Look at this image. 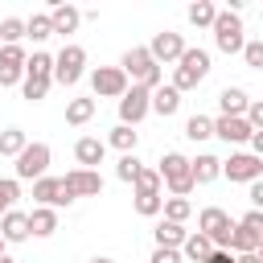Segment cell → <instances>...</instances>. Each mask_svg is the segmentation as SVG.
I'll return each instance as SVG.
<instances>
[{"mask_svg":"<svg viewBox=\"0 0 263 263\" xmlns=\"http://www.w3.org/2000/svg\"><path fill=\"white\" fill-rule=\"evenodd\" d=\"M218 107H222V115H247L251 111V95L242 86H226L218 95Z\"/></svg>","mask_w":263,"mask_h":263,"instance_id":"ffe728a7","label":"cell"},{"mask_svg":"<svg viewBox=\"0 0 263 263\" xmlns=\"http://www.w3.org/2000/svg\"><path fill=\"white\" fill-rule=\"evenodd\" d=\"M152 111L164 115V119L177 115V111H181V90H177V86H160V90H152Z\"/></svg>","mask_w":263,"mask_h":263,"instance_id":"44dd1931","label":"cell"},{"mask_svg":"<svg viewBox=\"0 0 263 263\" xmlns=\"http://www.w3.org/2000/svg\"><path fill=\"white\" fill-rule=\"evenodd\" d=\"M90 263H115V259H107V255H95V259H90Z\"/></svg>","mask_w":263,"mask_h":263,"instance_id":"7dc6e473","label":"cell"},{"mask_svg":"<svg viewBox=\"0 0 263 263\" xmlns=\"http://www.w3.org/2000/svg\"><path fill=\"white\" fill-rule=\"evenodd\" d=\"M148 263H181V251H168V247H156Z\"/></svg>","mask_w":263,"mask_h":263,"instance_id":"b9f144b4","label":"cell"},{"mask_svg":"<svg viewBox=\"0 0 263 263\" xmlns=\"http://www.w3.org/2000/svg\"><path fill=\"white\" fill-rule=\"evenodd\" d=\"M238 226H247L251 234H259V238H263V210H247V214L238 218Z\"/></svg>","mask_w":263,"mask_h":263,"instance_id":"ab89813d","label":"cell"},{"mask_svg":"<svg viewBox=\"0 0 263 263\" xmlns=\"http://www.w3.org/2000/svg\"><path fill=\"white\" fill-rule=\"evenodd\" d=\"M214 45L222 53H242L247 49V37H242V16L230 12V8H218V21H214Z\"/></svg>","mask_w":263,"mask_h":263,"instance_id":"277c9868","label":"cell"},{"mask_svg":"<svg viewBox=\"0 0 263 263\" xmlns=\"http://www.w3.org/2000/svg\"><path fill=\"white\" fill-rule=\"evenodd\" d=\"M45 168H49V144L33 140V144L16 156V181H41Z\"/></svg>","mask_w":263,"mask_h":263,"instance_id":"ba28073f","label":"cell"},{"mask_svg":"<svg viewBox=\"0 0 263 263\" xmlns=\"http://www.w3.org/2000/svg\"><path fill=\"white\" fill-rule=\"evenodd\" d=\"M251 152L263 160V132H255V136H251Z\"/></svg>","mask_w":263,"mask_h":263,"instance_id":"ee69618b","label":"cell"},{"mask_svg":"<svg viewBox=\"0 0 263 263\" xmlns=\"http://www.w3.org/2000/svg\"><path fill=\"white\" fill-rule=\"evenodd\" d=\"M160 181L168 185L173 197H189V193L197 189V181H193V160L181 156V152H164V156H160Z\"/></svg>","mask_w":263,"mask_h":263,"instance_id":"7a4b0ae2","label":"cell"},{"mask_svg":"<svg viewBox=\"0 0 263 263\" xmlns=\"http://www.w3.org/2000/svg\"><path fill=\"white\" fill-rule=\"evenodd\" d=\"M0 259H4V234H0Z\"/></svg>","mask_w":263,"mask_h":263,"instance_id":"c3c4849f","label":"cell"},{"mask_svg":"<svg viewBox=\"0 0 263 263\" xmlns=\"http://www.w3.org/2000/svg\"><path fill=\"white\" fill-rule=\"evenodd\" d=\"M16 197H21V185H16V177H4L0 181V218L16 205Z\"/></svg>","mask_w":263,"mask_h":263,"instance_id":"e575fe53","label":"cell"},{"mask_svg":"<svg viewBox=\"0 0 263 263\" xmlns=\"http://www.w3.org/2000/svg\"><path fill=\"white\" fill-rule=\"evenodd\" d=\"M90 119H95V99H70V103H66V123L82 127V123H90Z\"/></svg>","mask_w":263,"mask_h":263,"instance_id":"d4e9b609","label":"cell"},{"mask_svg":"<svg viewBox=\"0 0 263 263\" xmlns=\"http://www.w3.org/2000/svg\"><path fill=\"white\" fill-rule=\"evenodd\" d=\"M185 16H189V25H197V29H205V25L214 29V21H218V8H214L210 0H197V4H189V12H185Z\"/></svg>","mask_w":263,"mask_h":263,"instance_id":"4316f807","label":"cell"},{"mask_svg":"<svg viewBox=\"0 0 263 263\" xmlns=\"http://www.w3.org/2000/svg\"><path fill=\"white\" fill-rule=\"evenodd\" d=\"M205 263H234V259H230V251H214Z\"/></svg>","mask_w":263,"mask_h":263,"instance_id":"f6af8a7d","label":"cell"},{"mask_svg":"<svg viewBox=\"0 0 263 263\" xmlns=\"http://www.w3.org/2000/svg\"><path fill=\"white\" fill-rule=\"evenodd\" d=\"M25 78H53V58L37 49V53L29 58V66H25Z\"/></svg>","mask_w":263,"mask_h":263,"instance_id":"1f68e13d","label":"cell"},{"mask_svg":"<svg viewBox=\"0 0 263 263\" xmlns=\"http://www.w3.org/2000/svg\"><path fill=\"white\" fill-rule=\"evenodd\" d=\"M25 148H29V140H25L21 127H4L0 132V156H21Z\"/></svg>","mask_w":263,"mask_h":263,"instance_id":"484cf974","label":"cell"},{"mask_svg":"<svg viewBox=\"0 0 263 263\" xmlns=\"http://www.w3.org/2000/svg\"><path fill=\"white\" fill-rule=\"evenodd\" d=\"M259 259H263V247H259Z\"/></svg>","mask_w":263,"mask_h":263,"instance_id":"f907efd6","label":"cell"},{"mask_svg":"<svg viewBox=\"0 0 263 263\" xmlns=\"http://www.w3.org/2000/svg\"><path fill=\"white\" fill-rule=\"evenodd\" d=\"M82 74H86V49L82 45H62V53L53 58V82L74 86Z\"/></svg>","mask_w":263,"mask_h":263,"instance_id":"8992f818","label":"cell"},{"mask_svg":"<svg viewBox=\"0 0 263 263\" xmlns=\"http://www.w3.org/2000/svg\"><path fill=\"white\" fill-rule=\"evenodd\" d=\"M247 123L255 132H263V99H251V111H247Z\"/></svg>","mask_w":263,"mask_h":263,"instance_id":"60d3db41","label":"cell"},{"mask_svg":"<svg viewBox=\"0 0 263 263\" xmlns=\"http://www.w3.org/2000/svg\"><path fill=\"white\" fill-rule=\"evenodd\" d=\"M234 263H263V259H259V251H251V255H234Z\"/></svg>","mask_w":263,"mask_h":263,"instance_id":"bcb514c9","label":"cell"},{"mask_svg":"<svg viewBox=\"0 0 263 263\" xmlns=\"http://www.w3.org/2000/svg\"><path fill=\"white\" fill-rule=\"evenodd\" d=\"M242 62H247L251 70H263V41H247V49H242Z\"/></svg>","mask_w":263,"mask_h":263,"instance_id":"f35d334b","label":"cell"},{"mask_svg":"<svg viewBox=\"0 0 263 263\" xmlns=\"http://www.w3.org/2000/svg\"><path fill=\"white\" fill-rule=\"evenodd\" d=\"M152 234H156V247H168V251H181L185 238H189V230H185L181 222H168V218H160Z\"/></svg>","mask_w":263,"mask_h":263,"instance_id":"ac0fdd59","label":"cell"},{"mask_svg":"<svg viewBox=\"0 0 263 263\" xmlns=\"http://www.w3.org/2000/svg\"><path fill=\"white\" fill-rule=\"evenodd\" d=\"M62 181L70 185L74 197H95V193H103V177H99L95 168H74V173H66Z\"/></svg>","mask_w":263,"mask_h":263,"instance_id":"9a60e30c","label":"cell"},{"mask_svg":"<svg viewBox=\"0 0 263 263\" xmlns=\"http://www.w3.org/2000/svg\"><path fill=\"white\" fill-rule=\"evenodd\" d=\"M123 74L132 78V86H148V90H160V78H164V66L148 53V45H136L123 53Z\"/></svg>","mask_w":263,"mask_h":263,"instance_id":"6da1fadb","label":"cell"},{"mask_svg":"<svg viewBox=\"0 0 263 263\" xmlns=\"http://www.w3.org/2000/svg\"><path fill=\"white\" fill-rule=\"evenodd\" d=\"M222 177L255 185V181H263V160H259L255 152H234L230 160H222Z\"/></svg>","mask_w":263,"mask_h":263,"instance_id":"30bf717a","label":"cell"},{"mask_svg":"<svg viewBox=\"0 0 263 263\" xmlns=\"http://www.w3.org/2000/svg\"><path fill=\"white\" fill-rule=\"evenodd\" d=\"M148 111H152V90L148 86H127V95L119 99V123L136 127Z\"/></svg>","mask_w":263,"mask_h":263,"instance_id":"9c48e42d","label":"cell"},{"mask_svg":"<svg viewBox=\"0 0 263 263\" xmlns=\"http://www.w3.org/2000/svg\"><path fill=\"white\" fill-rule=\"evenodd\" d=\"M234 218L222 210V205H205L201 214H197V230L214 242V251H230V238H234Z\"/></svg>","mask_w":263,"mask_h":263,"instance_id":"3957f363","label":"cell"},{"mask_svg":"<svg viewBox=\"0 0 263 263\" xmlns=\"http://www.w3.org/2000/svg\"><path fill=\"white\" fill-rule=\"evenodd\" d=\"M25 33H29L33 41H45V37H53V21H49V12H33V16L25 21Z\"/></svg>","mask_w":263,"mask_h":263,"instance_id":"f1b7e54d","label":"cell"},{"mask_svg":"<svg viewBox=\"0 0 263 263\" xmlns=\"http://www.w3.org/2000/svg\"><path fill=\"white\" fill-rule=\"evenodd\" d=\"M185 136H189L193 144H197V140H210V136H214V119H210V115H189V119H185Z\"/></svg>","mask_w":263,"mask_h":263,"instance_id":"f546056e","label":"cell"},{"mask_svg":"<svg viewBox=\"0 0 263 263\" xmlns=\"http://www.w3.org/2000/svg\"><path fill=\"white\" fill-rule=\"evenodd\" d=\"M21 37H29V33H25V21H21V16H4V21H0V41H4V45H21Z\"/></svg>","mask_w":263,"mask_h":263,"instance_id":"836d02e7","label":"cell"},{"mask_svg":"<svg viewBox=\"0 0 263 263\" xmlns=\"http://www.w3.org/2000/svg\"><path fill=\"white\" fill-rule=\"evenodd\" d=\"M132 185H136V197H144V193H160L164 181H160V168H140Z\"/></svg>","mask_w":263,"mask_h":263,"instance_id":"4dcf8cb0","label":"cell"},{"mask_svg":"<svg viewBox=\"0 0 263 263\" xmlns=\"http://www.w3.org/2000/svg\"><path fill=\"white\" fill-rule=\"evenodd\" d=\"M148 53H152L160 66H164V62H181V53H185V41H181V33L164 29V33H156V37H152Z\"/></svg>","mask_w":263,"mask_h":263,"instance_id":"5bb4252c","label":"cell"},{"mask_svg":"<svg viewBox=\"0 0 263 263\" xmlns=\"http://www.w3.org/2000/svg\"><path fill=\"white\" fill-rule=\"evenodd\" d=\"M29 226H33V234H37V238H49V234L58 230V210H49V205H37V210L29 214Z\"/></svg>","mask_w":263,"mask_h":263,"instance_id":"cb8c5ba5","label":"cell"},{"mask_svg":"<svg viewBox=\"0 0 263 263\" xmlns=\"http://www.w3.org/2000/svg\"><path fill=\"white\" fill-rule=\"evenodd\" d=\"M127 74H123V66H99V70H90V90L99 95V99H123L127 95Z\"/></svg>","mask_w":263,"mask_h":263,"instance_id":"52a82bcc","label":"cell"},{"mask_svg":"<svg viewBox=\"0 0 263 263\" xmlns=\"http://www.w3.org/2000/svg\"><path fill=\"white\" fill-rule=\"evenodd\" d=\"M0 234H4V242H25V238L33 234L29 214H25V210H8V214L0 218Z\"/></svg>","mask_w":263,"mask_h":263,"instance_id":"2e32d148","label":"cell"},{"mask_svg":"<svg viewBox=\"0 0 263 263\" xmlns=\"http://www.w3.org/2000/svg\"><path fill=\"white\" fill-rule=\"evenodd\" d=\"M25 66H29L25 49H21V45H4V49H0V86L25 82Z\"/></svg>","mask_w":263,"mask_h":263,"instance_id":"4fadbf2b","label":"cell"},{"mask_svg":"<svg viewBox=\"0 0 263 263\" xmlns=\"http://www.w3.org/2000/svg\"><path fill=\"white\" fill-rule=\"evenodd\" d=\"M136 214H144V218L164 214V197H160V193H144V197H136Z\"/></svg>","mask_w":263,"mask_h":263,"instance_id":"8d00e7d4","label":"cell"},{"mask_svg":"<svg viewBox=\"0 0 263 263\" xmlns=\"http://www.w3.org/2000/svg\"><path fill=\"white\" fill-rule=\"evenodd\" d=\"M218 177H222V160L210 156V152H201V156L193 160V181H197V185H210V181H218Z\"/></svg>","mask_w":263,"mask_h":263,"instance_id":"603a6c76","label":"cell"},{"mask_svg":"<svg viewBox=\"0 0 263 263\" xmlns=\"http://www.w3.org/2000/svg\"><path fill=\"white\" fill-rule=\"evenodd\" d=\"M103 156H107V144H103L99 136H82V140L74 144V160H78L82 168H95V164H103Z\"/></svg>","mask_w":263,"mask_h":263,"instance_id":"e0dca14e","label":"cell"},{"mask_svg":"<svg viewBox=\"0 0 263 263\" xmlns=\"http://www.w3.org/2000/svg\"><path fill=\"white\" fill-rule=\"evenodd\" d=\"M251 210H263V181L251 185Z\"/></svg>","mask_w":263,"mask_h":263,"instance_id":"7bdbcfd3","label":"cell"},{"mask_svg":"<svg viewBox=\"0 0 263 263\" xmlns=\"http://www.w3.org/2000/svg\"><path fill=\"white\" fill-rule=\"evenodd\" d=\"M210 255H214V242H210L201 230H197V234H189V238H185V247H181V259H189V263H205Z\"/></svg>","mask_w":263,"mask_h":263,"instance_id":"7402d4cb","label":"cell"},{"mask_svg":"<svg viewBox=\"0 0 263 263\" xmlns=\"http://www.w3.org/2000/svg\"><path fill=\"white\" fill-rule=\"evenodd\" d=\"M205 74H210V53H205V49H185V53H181V62H177L173 86L185 95V90H193L197 82H205Z\"/></svg>","mask_w":263,"mask_h":263,"instance_id":"5b68a950","label":"cell"},{"mask_svg":"<svg viewBox=\"0 0 263 263\" xmlns=\"http://www.w3.org/2000/svg\"><path fill=\"white\" fill-rule=\"evenodd\" d=\"M107 144L127 156V152H136V144H140V132H132L127 123H119V127H111V140H107Z\"/></svg>","mask_w":263,"mask_h":263,"instance_id":"83f0119b","label":"cell"},{"mask_svg":"<svg viewBox=\"0 0 263 263\" xmlns=\"http://www.w3.org/2000/svg\"><path fill=\"white\" fill-rule=\"evenodd\" d=\"M214 136L226 140V144H251L255 127L247 123V115H218L214 119Z\"/></svg>","mask_w":263,"mask_h":263,"instance_id":"7c38bea8","label":"cell"},{"mask_svg":"<svg viewBox=\"0 0 263 263\" xmlns=\"http://www.w3.org/2000/svg\"><path fill=\"white\" fill-rule=\"evenodd\" d=\"M49 82H53V78H25V82H21V90H25V99H29V103H41V99L49 95Z\"/></svg>","mask_w":263,"mask_h":263,"instance_id":"d590c367","label":"cell"},{"mask_svg":"<svg viewBox=\"0 0 263 263\" xmlns=\"http://www.w3.org/2000/svg\"><path fill=\"white\" fill-rule=\"evenodd\" d=\"M189 214H193V201H189V197H164V218H168V222H181V226H185Z\"/></svg>","mask_w":263,"mask_h":263,"instance_id":"d6a6232c","label":"cell"},{"mask_svg":"<svg viewBox=\"0 0 263 263\" xmlns=\"http://www.w3.org/2000/svg\"><path fill=\"white\" fill-rule=\"evenodd\" d=\"M49 21H53V33H74L78 29V21H82V8H74V4H53L49 8Z\"/></svg>","mask_w":263,"mask_h":263,"instance_id":"d6986e66","label":"cell"},{"mask_svg":"<svg viewBox=\"0 0 263 263\" xmlns=\"http://www.w3.org/2000/svg\"><path fill=\"white\" fill-rule=\"evenodd\" d=\"M0 263H16V259H8V255H4V259H0Z\"/></svg>","mask_w":263,"mask_h":263,"instance_id":"681fc988","label":"cell"},{"mask_svg":"<svg viewBox=\"0 0 263 263\" xmlns=\"http://www.w3.org/2000/svg\"><path fill=\"white\" fill-rule=\"evenodd\" d=\"M33 201L58 210V205H70L74 193H70V185H66L62 177H41V181H33Z\"/></svg>","mask_w":263,"mask_h":263,"instance_id":"8fae6325","label":"cell"},{"mask_svg":"<svg viewBox=\"0 0 263 263\" xmlns=\"http://www.w3.org/2000/svg\"><path fill=\"white\" fill-rule=\"evenodd\" d=\"M144 164L136 160V152H127V156H119V164H115V177L119 181H136V173H140Z\"/></svg>","mask_w":263,"mask_h":263,"instance_id":"74e56055","label":"cell"}]
</instances>
